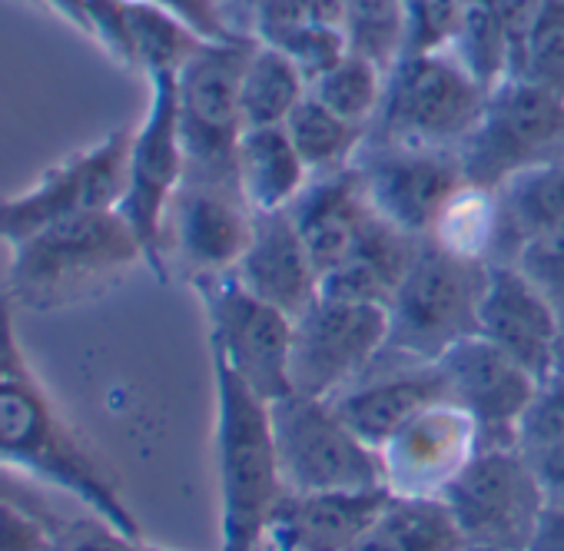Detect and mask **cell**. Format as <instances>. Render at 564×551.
I'll return each instance as SVG.
<instances>
[{"label": "cell", "instance_id": "1", "mask_svg": "<svg viewBox=\"0 0 564 551\" xmlns=\"http://www.w3.org/2000/svg\"><path fill=\"white\" fill-rule=\"evenodd\" d=\"M14 320L18 310L0 293V465L77 498L117 531L143 538L117 472L57 409L21 346Z\"/></svg>", "mask_w": 564, "mask_h": 551}, {"label": "cell", "instance_id": "2", "mask_svg": "<svg viewBox=\"0 0 564 551\" xmlns=\"http://www.w3.org/2000/svg\"><path fill=\"white\" fill-rule=\"evenodd\" d=\"M4 272V293L18 313H64L113 290L137 266L143 246L117 209L54 223L14 246Z\"/></svg>", "mask_w": 564, "mask_h": 551}, {"label": "cell", "instance_id": "3", "mask_svg": "<svg viewBox=\"0 0 564 551\" xmlns=\"http://www.w3.org/2000/svg\"><path fill=\"white\" fill-rule=\"evenodd\" d=\"M216 379V478L219 551H259L269 518L286 495L279 472L269 402L259 399L219 356Z\"/></svg>", "mask_w": 564, "mask_h": 551}, {"label": "cell", "instance_id": "4", "mask_svg": "<svg viewBox=\"0 0 564 551\" xmlns=\"http://www.w3.org/2000/svg\"><path fill=\"white\" fill-rule=\"evenodd\" d=\"M488 262L422 239L389 303V339L379 359L438 363L455 343L478 336V303Z\"/></svg>", "mask_w": 564, "mask_h": 551}, {"label": "cell", "instance_id": "5", "mask_svg": "<svg viewBox=\"0 0 564 551\" xmlns=\"http://www.w3.org/2000/svg\"><path fill=\"white\" fill-rule=\"evenodd\" d=\"M488 100L452 51L402 54L386 74L382 104L369 127L372 140L458 150Z\"/></svg>", "mask_w": 564, "mask_h": 551}, {"label": "cell", "instance_id": "6", "mask_svg": "<svg viewBox=\"0 0 564 551\" xmlns=\"http://www.w3.org/2000/svg\"><path fill=\"white\" fill-rule=\"evenodd\" d=\"M256 37L203 41L176 74L180 137L186 153V176L236 183V150L246 133L242 77Z\"/></svg>", "mask_w": 564, "mask_h": 551}, {"label": "cell", "instance_id": "7", "mask_svg": "<svg viewBox=\"0 0 564 551\" xmlns=\"http://www.w3.org/2000/svg\"><path fill=\"white\" fill-rule=\"evenodd\" d=\"M269 412L286 491L386 488L379 449L349 429L333 399L290 392L275 399Z\"/></svg>", "mask_w": 564, "mask_h": 551}, {"label": "cell", "instance_id": "8", "mask_svg": "<svg viewBox=\"0 0 564 551\" xmlns=\"http://www.w3.org/2000/svg\"><path fill=\"white\" fill-rule=\"evenodd\" d=\"M471 186L498 190L511 176L564 160V97L521 77L488 90L485 110L458 147Z\"/></svg>", "mask_w": 564, "mask_h": 551}, {"label": "cell", "instance_id": "9", "mask_svg": "<svg viewBox=\"0 0 564 551\" xmlns=\"http://www.w3.org/2000/svg\"><path fill=\"white\" fill-rule=\"evenodd\" d=\"M209 326V353L219 356L269 406L293 392V326L290 313L249 293L232 272L189 283Z\"/></svg>", "mask_w": 564, "mask_h": 551}, {"label": "cell", "instance_id": "10", "mask_svg": "<svg viewBox=\"0 0 564 551\" xmlns=\"http://www.w3.org/2000/svg\"><path fill=\"white\" fill-rule=\"evenodd\" d=\"M186 176V153L180 137V110H176V74L150 77V104L137 130H130L127 153V186L117 213L137 233L147 269L160 283L170 280L163 259V226L170 203Z\"/></svg>", "mask_w": 564, "mask_h": 551}, {"label": "cell", "instance_id": "11", "mask_svg": "<svg viewBox=\"0 0 564 551\" xmlns=\"http://www.w3.org/2000/svg\"><path fill=\"white\" fill-rule=\"evenodd\" d=\"M127 153L130 130H110L44 170L28 190L0 196V242L14 246L54 223L117 209L127 186Z\"/></svg>", "mask_w": 564, "mask_h": 551}, {"label": "cell", "instance_id": "12", "mask_svg": "<svg viewBox=\"0 0 564 551\" xmlns=\"http://www.w3.org/2000/svg\"><path fill=\"white\" fill-rule=\"evenodd\" d=\"M442 505L468 544L524 551L547 501L531 458L518 445H488L442 491Z\"/></svg>", "mask_w": 564, "mask_h": 551}, {"label": "cell", "instance_id": "13", "mask_svg": "<svg viewBox=\"0 0 564 551\" xmlns=\"http://www.w3.org/2000/svg\"><path fill=\"white\" fill-rule=\"evenodd\" d=\"M389 339V310L319 296L293 326V392L336 399L362 379Z\"/></svg>", "mask_w": 564, "mask_h": 551}, {"label": "cell", "instance_id": "14", "mask_svg": "<svg viewBox=\"0 0 564 551\" xmlns=\"http://www.w3.org/2000/svg\"><path fill=\"white\" fill-rule=\"evenodd\" d=\"M352 166L362 176L369 206L392 226L429 239L448 203L468 186L458 150L405 147L366 137Z\"/></svg>", "mask_w": 564, "mask_h": 551}, {"label": "cell", "instance_id": "15", "mask_svg": "<svg viewBox=\"0 0 564 551\" xmlns=\"http://www.w3.org/2000/svg\"><path fill=\"white\" fill-rule=\"evenodd\" d=\"M256 209L239 183L183 176L163 226L166 272H180L186 283L232 272L252 239Z\"/></svg>", "mask_w": 564, "mask_h": 551}, {"label": "cell", "instance_id": "16", "mask_svg": "<svg viewBox=\"0 0 564 551\" xmlns=\"http://www.w3.org/2000/svg\"><path fill=\"white\" fill-rule=\"evenodd\" d=\"M478 449L475 419L455 402H435L379 449L386 488L395 498H442Z\"/></svg>", "mask_w": 564, "mask_h": 551}, {"label": "cell", "instance_id": "17", "mask_svg": "<svg viewBox=\"0 0 564 551\" xmlns=\"http://www.w3.org/2000/svg\"><path fill=\"white\" fill-rule=\"evenodd\" d=\"M438 369L445 376L448 402L475 419L481 449L518 445V422L538 389V379L528 369L481 336L455 343L438 359Z\"/></svg>", "mask_w": 564, "mask_h": 551}, {"label": "cell", "instance_id": "18", "mask_svg": "<svg viewBox=\"0 0 564 551\" xmlns=\"http://www.w3.org/2000/svg\"><path fill=\"white\" fill-rule=\"evenodd\" d=\"M561 316L514 262H488L478 336L511 356L538 382L554 372Z\"/></svg>", "mask_w": 564, "mask_h": 551}, {"label": "cell", "instance_id": "19", "mask_svg": "<svg viewBox=\"0 0 564 551\" xmlns=\"http://www.w3.org/2000/svg\"><path fill=\"white\" fill-rule=\"evenodd\" d=\"M392 498L389 488L286 491L269 518L262 551H349Z\"/></svg>", "mask_w": 564, "mask_h": 551}, {"label": "cell", "instance_id": "20", "mask_svg": "<svg viewBox=\"0 0 564 551\" xmlns=\"http://www.w3.org/2000/svg\"><path fill=\"white\" fill-rule=\"evenodd\" d=\"M435 402H448L438 363H392L376 359L372 369L343 389L333 406L349 429L372 449H382L405 422Z\"/></svg>", "mask_w": 564, "mask_h": 551}, {"label": "cell", "instance_id": "21", "mask_svg": "<svg viewBox=\"0 0 564 551\" xmlns=\"http://www.w3.org/2000/svg\"><path fill=\"white\" fill-rule=\"evenodd\" d=\"M232 276L293 320L319 300V269L290 209L256 213L252 239Z\"/></svg>", "mask_w": 564, "mask_h": 551}, {"label": "cell", "instance_id": "22", "mask_svg": "<svg viewBox=\"0 0 564 551\" xmlns=\"http://www.w3.org/2000/svg\"><path fill=\"white\" fill-rule=\"evenodd\" d=\"M290 213L313 252L319 283H323V276L336 269L356 246L359 233L366 229L372 216V206H369L359 170L349 163L333 173H316L306 183V190L296 196Z\"/></svg>", "mask_w": 564, "mask_h": 551}, {"label": "cell", "instance_id": "23", "mask_svg": "<svg viewBox=\"0 0 564 551\" xmlns=\"http://www.w3.org/2000/svg\"><path fill=\"white\" fill-rule=\"evenodd\" d=\"M422 239L386 223L376 209L359 233L356 246L349 256L329 269L319 283V296L333 300H349V303H369V306H386L392 303L402 276L409 272Z\"/></svg>", "mask_w": 564, "mask_h": 551}, {"label": "cell", "instance_id": "24", "mask_svg": "<svg viewBox=\"0 0 564 551\" xmlns=\"http://www.w3.org/2000/svg\"><path fill=\"white\" fill-rule=\"evenodd\" d=\"M564 226V160L511 176L495 190V242L488 262H514L524 242Z\"/></svg>", "mask_w": 564, "mask_h": 551}, {"label": "cell", "instance_id": "25", "mask_svg": "<svg viewBox=\"0 0 564 551\" xmlns=\"http://www.w3.org/2000/svg\"><path fill=\"white\" fill-rule=\"evenodd\" d=\"M313 180L286 127H249L236 150V183L256 213L290 209Z\"/></svg>", "mask_w": 564, "mask_h": 551}, {"label": "cell", "instance_id": "26", "mask_svg": "<svg viewBox=\"0 0 564 551\" xmlns=\"http://www.w3.org/2000/svg\"><path fill=\"white\" fill-rule=\"evenodd\" d=\"M468 541L442 498H392L349 551H465Z\"/></svg>", "mask_w": 564, "mask_h": 551}, {"label": "cell", "instance_id": "27", "mask_svg": "<svg viewBox=\"0 0 564 551\" xmlns=\"http://www.w3.org/2000/svg\"><path fill=\"white\" fill-rule=\"evenodd\" d=\"M310 77L300 64L269 44L252 47L242 77V120L249 127H286L293 110L306 100Z\"/></svg>", "mask_w": 564, "mask_h": 551}, {"label": "cell", "instance_id": "28", "mask_svg": "<svg viewBox=\"0 0 564 551\" xmlns=\"http://www.w3.org/2000/svg\"><path fill=\"white\" fill-rule=\"evenodd\" d=\"M199 44L203 37L166 8L153 0H127V47L133 74H143L147 80L160 74H180Z\"/></svg>", "mask_w": 564, "mask_h": 551}, {"label": "cell", "instance_id": "29", "mask_svg": "<svg viewBox=\"0 0 564 551\" xmlns=\"http://www.w3.org/2000/svg\"><path fill=\"white\" fill-rule=\"evenodd\" d=\"M445 51H452L462 67L488 90L508 80L514 74V44L498 0H468Z\"/></svg>", "mask_w": 564, "mask_h": 551}, {"label": "cell", "instance_id": "30", "mask_svg": "<svg viewBox=\"0 0 564 551\" xmlns=\"http://www.w3.org/2000/svg\"><path fill=\"white\" fill-rule=\"evenodd\" d=\"M286 133L293 137L313 176L349 166L369 137L366 127L343 120L339 114L323 107L313 94H306V100L293 110V117L286 120Z\"/></svg>", "mask_w": 564, "mask_h": 551}, {"label": "cell", "instance_id": "31", "mask_svg": "<svg viewBox=\"0 0 564 551\" xmlns=\"http://www.w3.org/2000/svg\"><path fill=\"white\" fill-rule=\"evenodd\" d=\"M343 34L349 54L389 74L409 47L405 0H343Z\"/></svg>", "mask_w": 564, "mask_h": 551}, {"label": "cell", "instance_id": "32", "mask_svg": "<svg viewBox=\"0 0 564 551\" xmlns=\"http://www.w3.org/2000/svg\"><path fill=\"white\" fill-rule=\"evenodd\" d=\"M382 87H386V71H379L376 64L356 54H343L333 67H326L323 74L310 80V94L323 107H329L343 120L366 127V130L372 127L379 114Z\"/></svg>", "mask_w": 564, "mask_h": 551}, {"label": "cell", "instance_id": "33", "mask_svg": "<svg viewBox=\"0 0 564 551\" xmlns=\"http://www.w3.org/2000/svg\"><path fill=\"white\" fill-rule=\"evenodd\" d=\"M429 239H435L438 246L458 256L488 262L495 242V190H481L468 183L438 216Z\"/></svg>", "mask_w": 564, "mask_h": 551}, {"label": "cell", "instance_id": "34", "mask_svg": "<svg viewBox=\"0 0 564 551\" xmlns=\"http://www.w3.org/2000/svg\"><path fill=\"white\" fill-rule=\"evenodd\" d=\"M514 77L564 97V0H544L514 64Z\"/></svg>", "mask_w": 564, "mask_h": 551}, {"label": "cell", "instance_id": "35", "mask_svg": "<svg viewBox=\"0 0 564 551\" xmlns=\"http://www.w3.org/2000/svg\"><path fill=\"white\" fill-rule=\"evenodd\" d=\"M564 445V376L551 372L538 382L528 412L518 422V449L524 455Z\"/></svg>", "mask_w": 564, "mask_h": 551}, {"label": "cell", "instance_id": "36", "mask_svg": "<svg viewBox=\"0 0 564 551\" xmlns=\"http://www.w3.org/2000/svg\"><path fill=\"white\" fill-rule=\"evenodd\" d=\"M514 266L528 276L531 287L564 316V226L551 229L521 246Z\"/></svg>", "mask_w": 564, "mask_h": 551}, {"label": "cell", "instance_id": "37", "mask_svg": "<svg viewBox=\"0 0 564 551\" xmlns=\"http://www.w3.org/2000/svg\"><path fill=\"white\" fill-rule=\"evenodd\" d=\"M465 4L468 0H405V31H409L405 54L445 51L462 21Z\"/></svg>", "mask_w": 564, "mask_h": 551}, {"label": "cell", "instance_id": "38", "mask_svg": "<svg viewBox=\"0 0 564 551\" xmlns=\"http://www.w3.org/2000/svg\"><path fill=\"white\" fill-rule=\"evenodd\" d=\"M64 528L18 501L0 498V551H57Z\"/></svg>", "mask_w": 564, "mask_h": 551}, {"label": "cell", "instance_id": "39", "mask_svg": "<svg viewBox=\"0 0 564 551\" xmlns=\"http://www.w3.org/2000/svg\"><path fill=\"white\" fill-rule=\"evenodd\" d=\"M57 551H166V548L147 544L143 538H133V534H123L100 518H84V521H70L64 528Z\"/></svg>", "mask_w": 564, "mask_h": 551}, {"label": "cell", "instance_id": "40", "mask_svg": "<svg viewBox=\"0 0 564 551\" xmlns=\"http://www.w3.org/2000/svg\"><path fill=\"white\" fill-rule=\"evenodd\" d=\"M153 4L176 14L203 41H232V37L242 34V31H236V24L229 21L226 4H219V0H153Z\"/></svg>", "mask_w": 564, "mask_h": 551}, {"label": "cell", "instance_id": "41", "mask_svg": "<svg viewBox=\"0 0 564 551\" xmlns=\"http://www.w3.org/2000/svg\"><path fill=\"white\" fill-rule=\"evenodd\" d=\"M528 458H531L534 475L541 482L544 501L564 508V445H551V449L531 452Z\"/></svg>", "mask_w": 564, "mask_h": 551}, {"label": "cell", "instance_id": "42", "mask_svg": "<svg viewBox=\"0 0 564 551\" xmlns=\"http://www.w3.org/2000/svg\"><path fill=\"white\" fill-rule=\"evenodd\" d=\"M524 551H564V508L544 505Z\"/></svg>", "mask_w": 564, "mask_h": 551}, {"label": "cell", "instance_id": "43", "mask_svg": "<svg viewBox=\"0 0 564 551\" xmlns=\"http://www.w3.org/2000/svg\"><path fill=\"white\" fill-rule=\"evenodd\" d=\"M24 4H37L41 11L54 14L77 34H84V0H24Z\"/></svg>", "mask_w": 564, "mask_h": 551}, {"label": "cell", "instance_id": "44", "mask_svg": "<svg viewBox=\"0 0 564 551\" xmlns=\"http://www.w3.org/2000/svg\"><path fill=\"white\" fill-rule=\"evenodd\" d=\"M256 4H262V0H232V4L226 8V11H229V21L239 24V18H242L249 8H256ZM236 31H239V28H236Z\"/></svg>", "mask_w": 564, "mask_h": 551}, {"label": "cell", "instance_id": "45", "mask_svg": "<svg viewBox=\"0 0 564 551\" xmlns=\"http://www.w3.org/2000/svg\"><path fill=\"white\" fill-rule=\"evenodd\" d=\"M554 372L564 376V316H561V333H557V353H554Z\"/></svg>", "mask_w": 564, "mask_h": 551}, {"label": "cell", "instance_id": "46", "mask_svg": "<svg viewBox=\"0 0 564 551\" xmlns=\"http://www.w3.org/2000/svg\"><path fill=\"white\" fill-rule=\"evenodd\" d=\"M465 551H501V548H488V544H468Z\"/></svg>", "mask_w": 564, "mask_h": 551}, {"label": "cell", "instance_id": "47", "mask_svg": "<svg viewBox=\"0 0 564 551\" xmlns=\"http://www.w3.org/2000/svg\"><path fill=\"white\" fill-rule=\"evenodd\" d=\"M21 4H24V0H21Z\"/></svg>", "mask_w": 564, "mask_h": 551}, {"label": "cell", "instance_id": "48", "mask_svg": "<svg viewBox=\"0 0 564 551\" xmlns=\"http://www.w3.org/2000/svg\"><path fill=\"white\" fill-rule=\"evenodd\" d=\"M259 551H262V548H259Z\"/></svg>", "mask_w": 564, "mask_h": 551}]
</instances>
